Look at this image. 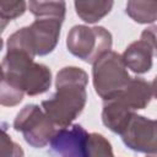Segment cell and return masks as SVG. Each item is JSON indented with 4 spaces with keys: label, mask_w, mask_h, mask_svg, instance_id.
Returning <instances> with one entry per match:
<instances>
[{
    "label": "cell",
    "mask_w": 157,
    "mask_h": 157,
    "mask_svg": "<svg viewBox=\"0 0 157 157\" xmlns=\"http://www.w3.org/2000/svg\"><path fill=\"white\" fill-rule=\"evenodd\" d=\"M61 23L55 18H37L9 37L7 52H21L32 58L52 53L58 44Z\"/></svg>",
    "instance_id": "3"
},
{
    "label": "cell",
    "mask_w": 157,
    "mask_h": 157,
    "mask_svg": "<svg viewBox=\"0 0 157 157\" xmlns=\"http://www.w3.org/2000/svg\"><path fill=\"white\" fill-rule=\"evenodd\" d=\"M75 10L77 16L87 22L94 23L108 15L114 5L113 1H75Z\"/></svg>",
    "instance_id": "12"
},
{
    "label": "cell",
    "mask_w": 157,
    "mask_h": 157,
    "mask_svg": "<svg viewBox=\"0 0 157 157\" xmlns=\"http://www.w3.org/2000/svg\"><path fill=\"white\" fill-rule=\"evenodd\" d=\"M26 6H28L25 1H0V21H1V31H4L7 22L21 16L26 11Z\"/></svg>",
    "instance_id": "16"
},
{
    "label": "cell",
    "mask_w": 157,
    "mask_h": 157,
    "mask_svg": "<svg viewBox=\"0 0 157 157\" xmlns=\"http://www.w3.org/2000/svg\"><path fill=\"white\" fill-rule=\"evenodd\" d=\"M120 136L125 146L132 151L157 153V120L135 114Z\"/></svg>",
    "instance_id": "7"
},
{
    "label": "cell",
    "mask_w": 157,
    "mask_h": 157,
    "mask_svg": "<svg viewBox=\"0 0 157 157\" xmlns=\"http://www.w3.org/2000/svg\"><path fill=\"white\" fill-rule=\"evenodd\" d=\"M88 132L78 124L56 130L50 141L53 157H90Z\"/></svg>",
    "instance_id": "8"
},
{
    "label": "cell",
    "mask_w": 157,
    "mask_h": 157,
    "mask_svg": "<svg viewBox=\"0 0 157 157\" xmlns=\"http://www.w3.org/2000/svg\"><path fill=\"white\" fill-rule=\"evenodd\" d=\"M146 157H157V153H153V155H148V156H146Z\"/></svg>",
    "instance_id": "20"
},
{
    "label": "cell",
    "mask_w": 157,
    "mask_h": 157,
    "mask_svg": "<svg viewBox=\"0 0 157 157\" xmlns=\"http://www.w3.org/2000/svg\"><path fill=\"white\" fill-rule=\"evenodd\" d=\"M140 38L144 39V40H146L153 48L155 55L157 56V26H151V27L145 28L142 31Z\"/></svg>",
    "instance_id": "18"
},
{
    "label": "cell",
    "mask_w": 157,
    "mask_h": 157,
    "mask_svg": "<svg viewBox=\"0 0 157 157\" xmlns=\"http://www.w3.org/2000/svg\"><path fill=\"white\" fill-rule=\"evenodd\" d=\"M151 91H152V96L157 99V75L155 76L153 81L151 82Z\"/></svg>",
    "instance_id": "19"
},
{
    "label": "cell",
    "mask_w": 157,
    "mask_h": 157,
    "mask_svg": "<svg viewBox=\"0 0 157 157\" xmlns=\"http://www.w3.org/2000/svg\"><path fill=\"white\" fill-rule=\"evenodd\" d=\"M135 114L119 98H112L103 103L102 121L110 131L121 135Z\"/></svg>",
    "instance_id": "9"
},
{
    "label": "cell",
    "mask_w": 157,
    "mask_h": 157,
    "mask_svg": "<svg viewBox=\"0 0 157 157\" xmlns=\"http://www.w3.org/2000/svg\"><path fill=\"white\" fill-rule=\"evenodd\" d=\"M23 150L20 145L11 140V137L6 134V130L2 129L1 136V157H23Z\"/></svg>",
    "instance_id": "17"
},
{
    "label": "cell",
    "mask_w": 157,
    "mask_h": 157,
    "mask_svg": "<svg viewBox=\"0 0 157 157\" xmlns=\"http://www.w3.org/2000/svg\"><path fill=\"white\" fill-rule=\"evenodd\" d=\"M52 72L48 66L33 61L21 52H7L1 63L0 103L4 107L17 105L23 94L37 96L48 91Z\"/></svg>",
    "instance_id": "1"
},
{
    "label": "cell",
    "mask_w": 157,
    "mask_h": 157,
    "mask_svg": "<svg viewBox=\"0 0 157 157\" xmlns=\"http://www.w3.org/2000/svg\"><path fill=\"white\" fill-rule=\"evenodd\" d=\"M152 97L151 83L141 77H134L128 86L114 98H119L131 110H139L147 107Z\"/></svg>",
    "instance_id": "11"
},
{
    "label": "cell",
    "mask_w": 157,
    "mask_h": 157,
    "mask_svg": "<svg viewBox=\"0 0 157 157\" xmlns=\"http://www.w3.org/2000/svg\"><path fill=\"white\" fill-rule=\"evenodd\" d=\"M67 50L85 63L94 64L112 49V34L104 27L74 26L66 38Z\"/></svg>",
    "instance_id": "5"
},
{
    "label": "cell",
    "mask_w": 157,
    "mask_h": 157,
    "mask_svg": "<svg viewBox=\"0 0 157 157\" xmlns=\"http://www.w3.org/2000/svg\"><path fill=\"white\" fill-rule=\"evenodd\" d=\"M155 55L153 48L144 39L132 42L123 53L121 58L128 69L135 74L148 72L152 67V56Z\"/></svg>",
    "instance_id": "10"
},
{
    "label": "cell",
    "mask_w": 157,
    "mask_h": 157,
    "mask_svg": "<svg viewBox=\"0 0 157 157\" xmlns=\"http://www.w3.org/2000/svg\"><path fill=\"white\" fill-rule=\"evenodd\" d=\"M28 9L37 18H55L64 22L66 4L64 1H29Z\"/></svg>",
    "instance_id": "14"
},
{
    "label": "cell",
    "mask_w": 157,
    "mask_h": 157,
    "mask_svg": "<svg viewBox=\"0 0 157 157\" xmlns=\"http://www.w3.org/2000/svg\"><path fill=\"white\" fill-rule=\"evenodd\" d=\"M125 11L137 23H152L157 20V1L131 0Z\"/></svg>",
    "instance_id": "13"
},
{
    "label": "cell",
    "mask_w": 157,
    "mask_h": 157,
    "mask_svg": "<svg viewBox=\"0 0 157 157\" xmlns=\"http://www.w3.org/2000/svg\"><path fill=\"white\" fill-rule=\"evenodd\" d=\"M126 69L121 55L112 50L93 64L92 76L94 91L103 101L117 97L128 86L131 77Z\"/></svg>",
    "instance_id": "4"
},
{
    "label": "cell",
    "mask_w": 157,
    "mask_h": 157,
    "mask_svg": "<svg viewBox=\"0 0 157 157\" xmlns=\"http://www.w3.org/2000/svg\"><path fill=\"white\" fill-rule=\"evenodd\" d=\"M13 129L23 135L25 141L34 148L45 147L55 135V125L37 104H27L16 115Z\"/></svg>",
    "instance_id": "6"
},
{
    "label": "cell",
    "mask_w": 157,
    "mask_h": 157,
    "mask_svg": "<svg viewBox=\"0 0 157 157\" xmlns=\"http://www.w3.org/2000/svg\"><path fill=\"white\" fill-rule=\"evenodd\" d=\"M88 75L77 66H65L55 78V93L42 102V108L55 126L67 128L85 108Z\"/></svg>",
    "instance_id": "2"
},
{
    "label": "cell",
    "mask_w": 157,
    "mask_h": 157,
    "mask_svg": "<svg viewBox=\"0 0 157 157\" xmlns=\"http://www.w3.org/2000/svg\"><path fill=\"white\" fill-rule=\"evenodd\" d=\"M88 156L90 157H114L110 142L98 132L90 134L88 135Z\"/></svg>",
    "instance_id": "15"
}]
</instances>
